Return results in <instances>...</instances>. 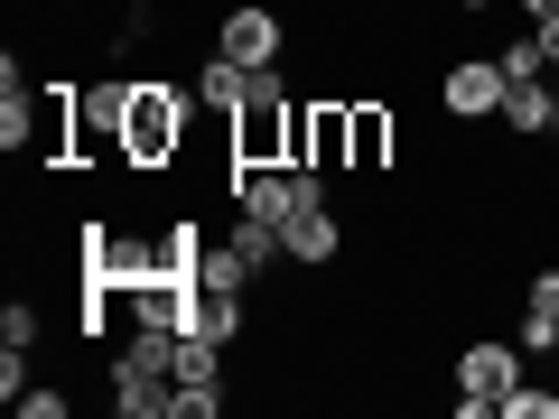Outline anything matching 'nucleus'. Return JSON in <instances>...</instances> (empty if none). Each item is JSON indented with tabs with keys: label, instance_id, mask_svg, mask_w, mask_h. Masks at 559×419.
Masks as SVG:
<instances>
[{
	"label": "nucleus",
	"instance_id": "obj_5",
	"mask_svg": "<svg viewBox=\"0 0 559 419\" xmlns=\"http://www.w3.org/2000/svg\"><path fill=\"white\" fill-rule=\"evenodd\" d=\"M131 103H140L131 75H94V84H75V168L103 159V149L121 159V121H131Z\"/></svg>",
	"mask_w": 559,
	"mask_h": 419
},
{
	"label": "nucleus",
	"instance_id": "obj_19",
	"mask_svg": "<svg viewBox=\"0 0 559 419\" xmlns=\"http://www.w3.org/2000/svg\"><path fill=\"white\" fill-rule=\"evenodd\" d=\"M522 308H540V318H559V261H540V271L522 279Z\"/></svg>",
	"mask_w": 559,
	"mask_h": 419
},
{
	"label": "nucleus",
	"instance_id": "obj_25",
	"mask_svg": "<svg viewBox=\"0 0 559 419\" xmlns=\"http://www.w3.org/2000/svg\"><path fill=\"white\" fill-rule=\"evenodd\" d=\"M513 10H522V20H550V10H559V0H513Z\"/></svg>",
	"mask_w": 559,
	"mask_h": 419
},
{
	"label": "nucleus",
	"instance_id": "obj_2",
	"mask_svg": "<svg viewBox=\"0 0 559 419\" xmlns=\"http://www.w3.org/2000/svg\"><path fill=\"white\" fill-rule=\"evenodd\" d=\"M289 168H326V178L355 168V94H299V121H289Z\"/></svg>",
	"mask_w": 559,
	"mask_h": 419
},
{
	"label": "nucleus",
	"instance_id": "obj_7",
	"mask_svg": "<svg viewBox=\"0 0 559 419\" xmlns=\"http://www.w3.org/2000/svg\"><path fill=\"white\" fill-rule=\"evenodd\" d=\"M503 94H513L503 57H457V65L439 75V112H448V121H466V131H476V121H495V112H503Z\"/></svg>",
	"mask_w": 559,
	"mask_h": 419
},
{
	"label": "nucleus",
	"instance_id": "obj_16",
	"mask_svg": "<svg viewBox=\"0 0 559 419\" xmlns=\"http://www.w3.org/2000/svg\"><path fill=\"white\" fill-rule=\"evenodd\" d=\"M197 289H252V261H242L234 242H205V261H197Z\"/></svg>",
	"mask_w": 559,
	"mask_h": 419
},
{
	"label": "nucleus",
	"instance_id": "obj_1",
	"mask_svg": "<svg viewBox=\"0 0 559 419\" xmlns=\"http://www.w3.org/2000/svg\"><path fill=\"white\" fill-rule=\"evenodd\" d=\"M197 84H168V75H150L140 84V103H131V121H121V168L131 178H168V168L187 159V131H197Z\"/></svg>",
	"mask_w": 559,
	"mask_h": 419
},
{
	"label": "nucleus",
	"instance_id": "obj_4",
	"mask_svg": "<svg viewBox=\"0 0 559 419\" xmlns=\"http://www.w3.org/2000/svg\"><path fill=\"white\" fill-rule=\"evenodd\" d=\"M289 121H299V94H252L224 121V159L234 168H289Z\"/></svg>",
	"mask_w": 559,
	"mask_h": 419
},
{
	"label": "nucleus",
	"instance_id": "obj_6",
	"mask_svg": "<svg viewBox=\"0 0 559 419\" xmlns=\"http://www.w3.org/2000/svg\"><path fill=\"white\" fill-rule=\"evenodd\" d=\"M215 57H234V65H289V20L261 10V0H234V10L215 20Z\"/></svg>",
	"mask_w": 559,
	"mask_h": 419
},
{
	"label": "nucleus",
	"instance_id": "obj_13",
	"mask_svg": "<svg viewBox=\"0 0 559 419\" xmlns=\"http://www.w3.org/2000/svg\"><path fill=\"white\" fill-rule=\"evenodd\" d=\"M197 103H205L215 121H234V112H242V65H234V57H205V65H197Z\"/></svg>",
	"mask_w": 559,
	"mask_h": 419
},
{
	"label": "nucleus",
	"instance_id": "obj_20",
	"mask_svg": "<svg viewBox=\"0 0 559 419\" xmlns=\"http://www.w3.org/2000/svg\"><path fill=\"white\" fill-rule=\"evenodd\" d=\"M66 410H75V400H66L57 382H28V392H20V419H66Z\"/></svg>",
	"mask_w": 559,
	"mask_h": 419
},
{
	"label": "nucleus",
	"instance_id": "obj_21",
	"mask_svg": "<svg viewBox=\"0 0 559 419\" xmlns=\"http://www.w3.org/2000/svg\"><path fill=\"white\" fill-rule=\"evenodd\" d=\"M224 410V382H178V419H215Z\"/></svg>",
	"mask_w": 559,
	"mask_h": 419
},
{
	"label": "nucleus",
	"instance_id": "obj_17",
	"mask_svg": "<svg viewBox=\"0 0 559 419\" xmlns=\"http://www.w3.org/2000/svg\"><path fill=\"white\" fill-rule=\"evenodd\" d=\"M38 336H47V326H38V299H10V308H0V345L38 355Z\"/></svg>",
	"mask_w": 559,
	"mask_h": 419
},
{
	"label": "nucleus",
	"instance_id": "obj_24",
	"mask_svg": "<svg viewBox=\"0 0 559 419\" xmlns=\"http://www.w3.org/2000/svg\"><path fill=\"white\" fill-rule=\"evenodd\" d=\"M532 28H540V57L559 65V10H550V20H532Z\"/></svg>",
	"mask_w": 559,
	"mask_h": 419
},
{
	"label": "nucleus",
	"instance_id": "obj_15",
	"mask_svg": "<svg viewBox=\"0 0 559 419\" xmlns=\"http://www.w3.org/2000/svg\"><path fill=\"white\" fill-rule=\"evenodd\" d=\"M495 57H503V75H513V84H550V75H559V65L540 57V28H522V38H503Z\"/></svg>",
	"mask_w": 559,
	"mask_h": 419
},
{
	"label": "nucleus",
	"instance_id": "obj_14",
	"mask_svg": "<svg viewBox=\"0 0 559 419\" xmlns=\"http://www.w3.org/2000/svg\"><path fill=\"white\" fill-rule=\"evenodd\" d=\"M224 355H234V345H215V336H178L168 373H178V382H224Z\"/></svg>",
	"mask_w": 559,
	"mask_h": 419
},
{
	"label": "nucleus",
	"instance_id": "obj_11",
	"mask_svg": "<svg viewBox=\"0 0 559 419\" xmlns=\"http://www.w3.org/2000/svg\"><path fill=\"white\" fill-rule=\"evenodd\" d=\"M550 112H559V84H513L503 112H495V131L503 140H550Z\"/></svg>",
	"mask_w": 559,
	"mask_h": 419
},
{
	"label": "nucleus",
	"instance_id": "obj_12",
	"mask_svg": "<svg viewBox=\"0 0 559 419\" xmlns=\"http://www.w3.org/2000/svg\"><path fill=\"white\" fill-rule=\"evenodd\" d=\"M224 242H234V252L252 261V279L289 261V242H280V224H261V215H234V224H224Z\"/></svg>",
	"mask_w": 559,
	"mask_h": 419
},
{
	"label": "nucleus",
	"instance_id": "obj_10",
	"mask_svg": "<svg viewBox=\"0 0 559 419\" xmlns=\"http://www.w3.org/2000/svg\"><path fill=\"white\" fill-rule=\"evenodd\" d=\"M112 410H121V419H178V373L112 363Z\"/></svg>",
	"mask_w": 559,
	"mask_h": 419
},
{
	"label": "nucleus",
	"instance_id": "obj_8",
	"mask_svg": "<svg viewBox=\"0 0 559 419\" xmlns=\"http://www.w3.org/2000/svg\"><path fill=\"white\" fill-rule=\"evenodd\" d=\"M392 159H401V112L382 94H355V168L345 178H382Z\"/></svg>",
	"mask_w": 559,
	"mask_h": 419
},
{
	"label": "nucleus",
	"instance_id": "obj_9",
	"mask_svg": "<svg viewBox=\"0 0 559 419\" xmlns=\"http://www.w3.org/2000/svg\"><path fill=\"white\" fill-rule=\"evenodd\" d=\"M280 242H289L299 271H326V261L345 252V215H336V205H299V215L280 224Z\"/></svg>",
	"mask_w": 559,
	"mask_h": 419
},
{
	"label": "nucleus",
	"instance_id": "obj_3",
	"mask_svg": "<svg viewBox=\"0 0 559 419\" xmlns=\"http://www.w3.org/2000/svg\"><path fill=\"white\" fill-rule=\"evenodd\" d=\"M448 382H457V419H495V400L522 382V336H466L457 363H448Z\"/></svg>",
	"mask_w": 559,
	"mask_h": 419
},
{
	"label": "nucleus",
	"instance_id": "obj_26",
	"mask_svg": "<svg viewBox=\"0 0 559 419\" xmlns=\"http://www.w3.org/2000/svg\"><path fill=\"white\" fill-rule=\"evenodd\" d=\"M448 10H457V20H476V10H495V0H448Z\"/></svg>",
	"mask_w": 559,
	"mask_h": 419
},
{
	"label": "nucleus",
	"instance_id": "obj_23",
	"mask_svg": "<svg viewBox=\"0 0 559 419\" xmlns=\"http://www.w3.org/2000/svg\"><path fill=\"white\" fill-rule=\"evenodd\" d=\"M20 392H28V355H20V345H0V400L20 410Z\"/></svg>",
	"mask_w": 559,
	"mask_h": 419
},
{
	"label": "nucleus",
	"instance_id": "obj_18",
	"mask_svg": "<svg viewBox=\"0 0 559 419\" xmlns=\"http://www.w3.org/2000/svg\"><path fill=\"white\" fill-rule=\"evenodd\" d=\"M495 419H559V392H532V382H513V392L495 400Z\"/></svg>",
	"mask_w": 559,
	"mask_h": 419
},
{
	"label": "nucleus",
	"instance_id": "obj_22",
	"mask_svg": "<svg viewBox=\"0 0 559 419\" xmlns=\"http://www.w3.org/2000/svg\"><path fill=\"white\" fill-rule=\"evenodd\" d=\"M522 355H559V318H540V308H522Z\"/></svg>",
	"mask_w": 559,
	"mask_h": 419
}]
</instances>
